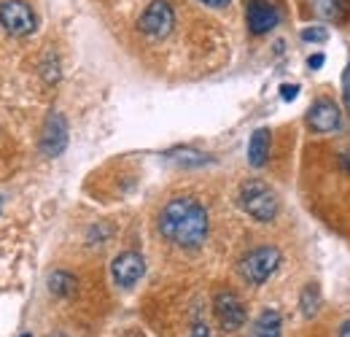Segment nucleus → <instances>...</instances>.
Segmentation results:
<instances>
[{
    "mask_svg": "<svg viewBox=\"0 0 350 337\" xmlns=\"http://www.w3.org/2000/svg\"><path fill=\"white\" fill-rule=\"evenodd\" d=\"M167 157L175 160L178 165H186V168H194V165H205V162H211V157H205L202 151H197V149H173V151H167Z\"/></svg>",
    "mask_w": 350,
    "mask_h": 337,
    "instance_id": "14",
    "label": "nucleus"
},
{
    "mask_svg": "<svg viewBox=\"0 0 350 337\" xmlns=\"http://www.w3.org/2000/svg\"><path fill=\"white\" fill-rule=\"evenodd\" d=\"M191 337H211L208 324H205V321H194V327H191Z\"/></svg>",
    "mask_w": 350,
    "mask_h": 337,
    "instance_id": "18",
    "label": "nucleus"
},
{
    "mask_svg": "<svg viewBox=\"0 0 350 337\" xmlns=\"http://www.w3.org/2000/svg\"><path fill=\"white\" fill-rule=\"evenodd\" d=\"M200 3H205V5H211V8H224L229 0H200Z\"/></svg>",
    "mask_w": 350,
    "mask_h": 337,
    "instance_id": "20",
    "label": "nucleus"
},
{
    "mask_svg": "<svg viewBox=\"0 0 350 337\" xmlns=\"http://www.w3.org/2000/svg\"><path fill=\"white\" fill-rule=\"evenodd\" d=\"M146 273V259L137 251H122L111 262V275L122 289L135 286Z\"/></svg>",
    "mask_w": 350,
    "mask_h": 337,
    "instance_id": "8",
    "label": "nucleus"
},
{
    "mask_svg": "<svg viewBox=\"0 0 350 337\" xmlns=\"http://www.w3.org/2000/svg\"><path fill=\"white\" fill-rule=\"evenodd\" d=\"M76 289H79L76 275H70V273H65V270H54V273L49 275V292L54 297L68 299V297L76 295Z\"/></svg>",
    "mask_w": 350,
    "mask_h": 337,
    "instance_id": "13",
    "label": "nucleus"
},
{
    "mask_svg": "<svg viewBox=\"0 0 350 337\" xmlns=\"http://www.w3.org/2000/svg\"><path fill=\"white\" fill-rule=\"evenodd\" d=\"M240 208L256 221H272L280 211V200L272 186L259 178H251L240 186Z\"/></svg>",
    "mask_w": 350,
    "mask_h": 337,
    "instance_id": "2",
    "label": "nucleus"
},
{
    "mask_svg": "<svg viewBox=\"0 0 350 337\" xmlns=\"http://www.w3.org/2000/svg\"><path fill=\"white\" fill-rule=\"evenodd\" d=\"M340 337H350V321L342 324V329H340Z\"/></svg>",
    "mask_w": 350,
    "mask_h": 337,
    "instance_id": "22",
    "label": "nucleus"
},
{
    "mask_svg": "<svg viewBox=\"0 0 350 337\" xmlns=\"http://www.w3.org/2000/svg\"><path fill=\"white\" fill-rule=\"evenodd\" d=\"M321 62H323V54H315V57H310V68H321Z\"/></svg>",
    "mask_w": 350,
    "mask_h": 337,
    "instance_id": "21",
    "label": "nucleus"
},
{
    "mask_svg": "<svg viewBox=\"0 0 350 337\" xmlns=\"http://www.w3.org/2000/svg\"><path fill=\"white\" fill-rule=\"evenodd\" d=\"M213 313H216L221 327L229 329V332H237L248 321V313H245L243 299L234 295V292H229V289H224V292H219V295L213 297Z\"/></svg>",
    "mask_w": 350,
    "mask_h": 337,
    "instance_id": "6",
    "label": "nucleus"
},
{
    "mask_svg": "<svg viewBox=\"0 0 350 337\" xmlns=\"http://www.w3.org/2000/svg\"><path fill=\"white\" fill-rule=\"evenodd\" d=\"M299 95V86L297 84H283V89H280V97L283 100H294Z\"/></svg>",
    "mask_w": 350,
    "mask_h": 337,
    "instance_id": "19",
    "label": "nucleus"
},
{
    "mask_svg": "<svg viewBox=\"0 0 350 337\" xmlns=\"http://www.w3.org/2000/svg\"><path fill=\"white\" fill-rule=\"evenodd\" d=\"M305 122L312 132H334L342 125V114L334 100H315L307 111Z\"/></svg>",
    "mask_w": 350,
    "mask_h": 337,
    "instance_id": "9",
    "label": "nucleus"
},
{
    "mask_svg": "<svg viewBox=\"0 0 350 337\" xmlns=\"http://www.w3.org/2000/svg\"><path fill=\"white\" fill-rule=\"evenodd\" d=\"M302 38H305L307 43H321L329 38V30L326 27H307V30H302Z\"/></svg>",
    "mask_w": 350,
    "mask_h": 337,
    "instance_id": "16",
    "label": "nucleus"
},
{
    "mask_svg": "<svg viewBox=\"0 0 350 337\" xmlns=\"http://www.w3.org/2000/svg\"><path fill=\"white\" fill-rule=\"evenodd\" d=\"M245 19H248V30L254 36H264V33H269L280 22V14L267 0H251L248 3V11H245Z\"/></svg>",
    "mask_w": 350,
    "mask_h": 337,
    "instance_id": "10",
    "label": "nucleus"
},
{
    "mask_svg": "<svg viewBox=\"0 0 350 337\" xmlns=\"http://www.w3.org/2000/svg\"><path fill=\"white\" fill-rule=\"evenodd\" d=\"M0 27L14 38H27L38 27V16L27 0H3L0 3Z\"/></svg>",
    "mask_w": 350,
    "mask_h": 337,
    "instance_id": "3",
    "label": "nucleus"
},
{
    "mask_svg": "<svg viewBox=\"0 0 350 337\" xmlns=\"http://www.w3.org/2000/svg\"><path fill=\"white\" fill-rule=\"evenodd\" d=\"M22 337H30V335H22Z\"/></svg>",
    "mask_w": 350,
    "mask_h": 337,
    "instance_id": "25",
    "label": "nucleus"
},
{
    "mask_svg": "<svg viewBox=\"0 0 350 337\" xmlns=\"http://www.w3.org/2000/svg\"><path fill=\"white\" fill-rule=\"evenodd\" d=\"M211 229L208 211L194 197H175L159 211V232L178 249H197Z\"/></svg>",
    "mask_w": 350,
    "mask_h": 337,
    "instance_id": "1",
    "label": "nucleus"
},
{
    "mask_svg": "<svg viewBox=\"0 0 350 337\" xmlns=\"http://www.w3.org/2000/svg\"><path fill=\"white\" fill-rule=\"evenodd\" d=\"M251 337H283V319L278 310H264L254 321Z\"/></svg>",
    "mask_w": 350,
    "mask_h": 337,
    "instance_id": "12",
    "label": "nucleus"
},
{
    "mask_svg": "<svg viewBox=\"0 0 350 337\" xmlns=\"http://www.w3.org/2000/svg\"><path fill=\"white\" fill-rule=\"evenodd\" d=\"M342 100H345V108L350 111V62L342 73Z\"/></svg>",
    "mask_w": 350,
    "mask_h": 337,
    "instance_id": "17",
    "label": "nucleus"
},
{
    "mask_svg": "<svg viewBox=\"0 0 350 337\" xmlns=\"http://www.w3.org/2000/svg\"><path fill=\"white\" fill-rule=\"evenodd\" d=\"M278 267H280V251L272 249V246H259V249L248 251L240 259V267L237 270H240V275L248 284L259 286V284H267L275 275Z\"/></svg>",
    "mask_w": 350,
    "mask_h": 337,
    "instance_id": "4",
    "label": "nucleus"
},
{
    "mask_svg": "<svg viewBox=\"0 0 350 337\" xmlns=\"http://www.w3.org/2000/svg\"><path fill=\"white\" fill-rule=\"evenodd\" d=\"M342 165H345V170L350 173V154H345V157H342Z\"/></svg>",
    "mask_w": 350,
    "mask_h": 337,
    "instance_id": "23",
    "label": "nucleus"
},
{
    "mask_svg": "<svg viewBox=\"0 0 350 337\" xmlns=\"http://www.w3.org/2000/svg\"><path fill=\"white\" fill-rule=\"evenodd\" d=\"M0 205H3V197H0Z\"/></svg>",
    "mask_w": 350,
    "mask_h": 337,
    "instance_id": "24",
    "label": "nucleus"
},
{
    "mask_svg": "<svg viewBox=\"0 0 350 337\" xmlns=\"http://www.w3.org/2000/svg\"><path fill=\"white\" fill-rule=\"evenodd\" d=\"M269 143H272V138H269V129H264V127H259V129L251 135V140H248V162H251L254 168H262L264 162H267V157H269Z\"/></svg>",
    "mask_w": 350,
    "mask_h": 337,
    "instance_id": "11",
    "label": "nucleus"
},
{
    "mask_svg": "<svg viewBox=\"0 0 350 337\" xmlns=\"http://www.w3.org/2000/svg\"><path fill=\"white\" fill-rule=\"evenodd\" d=\"M318 308H321L318 286H315V284H310V286H305V292H302V313H305L307 319H312V316L318 313Z\"/></svg>",
    "mask_w": 350,
    "mask_h": 337,
    "instance_id": "15",
    "label": "nucleus"
},
{
    "mask_svg": "<svg viewBox=\"0 0 350 337\" xmlns=\"http://www.w3.org/2000/svg\"><path fill=\"white\" fill-rule=\"evenodd\" d=\"M137 27H140V33H143L146 38H151V41H162V38H167L175 27L173 5H170L167 0H151L148 8L143 11Z\"/></svg>",
    "mask_w": 350,
    "mask_h": 337,
    "instance_id": "5",
    "label": "nucleus"
},
{
    "mask_svg": "<svg viewBox=\"0 0 350 337\" xmlns=\"http://www.w3.org/2000/svg\"><path fill=\"white\" fill-rule=\"evenodd\" d=\"M65 149H68V119L59 111H51L41 129V151L46 157H59Z\"/></svg>",
    "mask_w": 350,
    "mask_h": 337,
    "instance_id": "7",
    "label": "nucleus"
}]
</instances>
